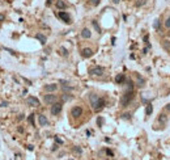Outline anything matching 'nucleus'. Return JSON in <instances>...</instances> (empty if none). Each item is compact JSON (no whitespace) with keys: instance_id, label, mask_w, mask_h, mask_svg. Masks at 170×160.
Returning a JSON list of instances; mask_svg holds the SVG:
<instances>
[{"instance_id":"nucleus-1","label":"nucleus","mask_w":170,"mask_h":160,"mask_svg":"<svg viewBox=\"0 0 170 160\" xmlns=\"http://www.w3.org/2000/svg\"><path fill=\"white\" fill-rule=\"evenodd\" d=\"M134 97H135L134 91H127V92L122 96V98H120V105H122L123 108H126V106H128L130 102L134 100Z\"/></svg>"},{"instance_id":"nucleus-2","label":"nucleus","mask_w":170,"mask_h":160,"mask_svg":"<svg viewBox=\"0 0 170 160\" xmlns=\"http://www.w3.org/2000/svg\"><path fill=\"white\" fill-rule=\"evenodd\" d=\"M105 74V70L102 67H98V66H96V67H92L89 70V75L90 76H94V78H101L102 75Z\"/></svg>"},{"instance_id":"nucleus-3","label":"nucleus","mask_w":170,"mask_h":160,"mask_svg":"<svg viewBox=\"0 0 170 160\" xmlns=\"http://www.w3.org/2000/svg\"><path fill=\"white\" fill-rule=\"evenodd\" d=\"M82 113H84V110H82L81 106H73L72 109H71V117L72 118H80L82 116Z\"/></svg>"},{"instance_id":"nucleus-4","label":"nucleus","mask_w":170,"mask_h":160,"mask_svg":"<svg viewBox=\"0 0 170 160\" xmlns=\"http://www.w3.org/2000/svg\"><path fill=\"white\" fill-rule=\"evenodd\" d=\"M62 109H63V104H62V102H55V104L51 105L50 112H51L52 116H58V114L62 112Z\"/></svg>"},{"instance_id":"nucleus-5","label":"nucleus","mask_w":170,"mask_h":160,"mask_svg":"<svg viewBox=\"0 0 170 160\" xmlns=\"http://www.w3.org/2000/svg\"><path fill=\"white\" fill-rule=\"evenodd\" d=\"M56 100H58L56 94H45V97H43L45 104H47V105H52V104H55Z\"/></svg>"},{"instance_id":"nucleus-6","label":"nucleus","mask_w":170,"mask_h":160,"mask_svg":"<svg viewBox=\"0 0 170 160\" xmlns=\"http://www.w3.org/2000/svg\"><path fill=\"white\" fill-rule=\"evenodd\" d=\"M56 14H58V17L60 18V20H63L66 24H71V17H69V14H68V13L63 12V11H60V12H58Z\"/></svg>"},{"instance_id":"nucleus-7","label":"nucleus","mask_w":170,"mask_h":160,"mask_svg":"<svg viewBox=\"0 0 170 160\" xmlns=\"http://www.w3.org/2000/svg\"><path fill=\"white\" fill-rule=\"evenodd\" d=\"M26 102H28V105H30V106H39L41 104H39V100L37 97H33V96H30V97H28V100H26Z\"/></svg>"},{"instance_id":"nucleus-8","label":"nucleus","mask_w":170,"mask_h":160,"mask_svg":"<svg viewBox=\"0 0 170 160\" xmlns=\"http://www.w3.org/2000/svg\"><path fill=\"white\" fill-rule=\"evenodd\" d=\"M135 78H136V85H137L139 88H143V87L145 85V79H143V76L139 74H135Z\"/></svg>"},{"instance_id":"nucleus-9","label":"nucleus","mask_w":170,"mask_h":160,"mask_svg":"<svg viewBox=\"0 0 170 160\" xmlns=\"http://www.w3.org/2000/svg\"><path fill=\"white\" fill-rule=\"evenodd\" d=\"M38 122H39V126H47V125H48V120L46 118V116L39 114V116H38Z\"/></svg>"},{"instance_id":"nucleus-10","label":"nucleus","mask_w":170,"mask_h":160,"mask_svg":"<svg viewBox=\"0 0 170 160\" xmlns=\"http://www.w3.org/2000/svg\"><path fill=\"white\" fill-rule=\"evenodd\" d=\"M115 83L116 84H124L126 83V76L124 74H118L115 76Z\"/></svg>"},{"instance_id":"nucleus-11","label":"nucleus","mask_w":170,"mask_h":160,"mask_svg":"<svg viewBox=\"0 0 170 160\" xmlns=\"http://www.w3.org/2000/svg\"><path fill=\"white\" fill-rule=\"evenodd\" d=\"M81 55L84 56V58H90V56L93 55V50H92V49H89V47H85V49H82Z\"/></svg>"},{"instance_id":"nucleus-12","label":"nucleus","mask_w":170,"mask_h":160,"mask_svg":"<svg viewBox=\"0 0 170 160\" xmlns=\"http://www.w3.org/2000/svg\"><path fill=\"white\" fill-rule=\"evenodd\" d=\"M81 37L85 38V40H88V38L92 37V32H90L88 28H84V29H82V32H81Z\"/></svg>"},{"instance_id":"nucleus-13","label":"nucleus","mask_w":170,"mask_h":160,"mask_svg":"<svg viewBox=\"0 0 170 160\" xmlns=\"http://www.w3.org/2000/svg\"><path fill=\"white\" fill-rule=\"evenodd\" d=\"M35 38L39 41L42 45H46V42H47V38H46V36H43L42 33H38V34H35Z\"/></svg>"},{"instance_id":"nucleus-14","label":"nucleus","mask_w":170,"mask_h":160,"mask_svg":"<svg viewBox=\"0 0 170 160\" xmlns=\"http://www.w3.org/2000/svg\"><path fill=\"white\" fill-rule=\"evenodd\" d=\"M56 89H58V85H56V84H47V85H45V91H46V92H55Z\"/></svg>"},{"instance_id":"nucleus-15","label":"nucleus","mask_w":170,"mask_h":160,"mask_svg":"<svg viewBox=\"0 0 170 160\" xmlns=\"http://www.w3.org/2000/svg\"><path fill=\"white\" fill-rule=\"evenodd\" d=\"M152 113H153V105L150 102H148L145 106V116H150Z\"/></svg>"},{"instance_id":"nucleus-16","label":"nucleus","mask_w":170,"mask_h":160,"mask_svg":"<svg viewBox=\"0 0 170 160\" xmlns=\"http://www.w3.org/2000/svg\"><path fill=\"white\" fill-rule=\"evenodd\" d=\"M56 8H58V9H66L67 4L63 1V0H56Z\"/></svg>"},{"instance_id":"nucleus-17","label":"nucleus","mask_w":170,"mask_h":160,"mask_svg":"<svg viewBox=\"0 0 170 160\" xmlns=\"http://www.w3.org/2000/svg\"><path fill=\"white\" fill-rule=\"evenodd\" d=\"M162 47H164L168 53H170V41H168V40L162 41Z\"/></svg>"},{"instance_id":"nucleus-18","label":"nucleus","mask_w":170,"mask_h":160,"mask_svg":"<svg viewBox=\"0 0 170 160\" xmlns=\"http://www.w3.org/2000/svg\"><path fill=\"white\" fill-rule=\"evenodd\" d=\"M134 84L135 83L132 80H126V85H127V91H134Z\"/></svg>"},{"instance_id":"nucleus-19","label":"nucleus","mask_w":170,"mask_h":160,"mask_svg":"<svg viewBox=\"0 0 170 160\" xmlns=\"http://www.w3.org/2000/svg\"><path fill=\"white\" fill-rule=\"evenodd\" d=\"M62 100L66 102V101H69V100H72V94H69V93H64L63 96H62Z\"/></svg>"},{"instance_id":"nucleus-20","label":"nucleus","mask_w":170,"mask_h":160,"mask_svg":"<svg viewBox=\"0 0 170 160\" xmlns=\"http://www.w3.org/2000/svg\"><path fill=\"white\" fill-rule=\"evenodd\" d=\"M59 53H60V55H63V56H67L68 55V50L66 47H59Z\"/></svg>"},{"instance_id":"nucleus-21","label":"nucleus","mask_w":170,"mask_h":160,"mask_svg":"<svg viewBox=\"0 0 170 160\" xmlns=\"http://www.w3.org/2000/svg\"><path fill=\"white\" fill-rule=\"evenodd\" d=\"M153 29H156V30H160V20H154V22H153Z\"/></svg>"},{"instance_id":"nucleus-22","label":"nucleus","mask_w":170,"mask_h":160,"mask_svg":"<svg viewBox=\"0 0 170 160\" xmlns=\"http://www.w3.org/2000/svg\"><path fill=\"white\" fill-rule=\"evenodd\" d=\"M158 121H160V122H166V121H168V117L165 116V114H160V118H158Z\"/></svg>"},{"instance_id":"nucleus-23","label":"nucleus","mask_w":170,"mask_h":160,"mask_svg":"<svg viewBox=\"0 0 170 160\" xmlns=\"http://www.w3.org/2000/svg\"><path fill=\"white\" fill-rule=\"evenodd\" d=\"M73 152H75V154H77V155H81L82 154V150H81V148L80 147H73Z\"/></svg>"},{"instance_id":"nucleus-24","label":"nucleus","mask_w":170,"mask_h":160,"mask_svg":"<svg viewBox=\"0 0 170 160\" xmlns=\"http://www.w3.org/2000/svg\"><path fill=\"white\" fill-rule=\"evenodd\" d=\"M92 24H93V26H94V28H96V30H97V33H101V28H100V26H98V24H97V21H92Z\"/></svg>"},{"instance_id":"nucleus-25","label":"nucleus","mask_w":170,"mask_h":160,"mask_svg":"<svg viewBox=\"0 0 170 160\" xmlns=\"http://www.w3.org/2000/svg\"><path fill=\"white\" fill-rule=\"evenodd\" d=\"M28 121L30 122V125H33V126H34V114H32V116H29Z\"/></svg>"},{"instance_id":"nucleus-26","label":"nucleus","mask_w":170,"mask_h":160,"mask_svg":"<svg viewBox=\"0 0 170 160\" xmlns=\"http://www.w3.org/2000/svg\"><path fill=\"white\" fill-rule=\"evenodd\" d=\"M100 1H101V0H90V4L94 5V7H97L98 4H100Z\"/></svg>"},{"instance_id":"nucleus-27","label":"nucleus","mask_w":170,"mask_h":160,"mask_svg":"<svg viewBox=\"0 0 170 160\" xmlns=\"http://www.w3.org/2000/svg\"><path fill=\"white\" fill-rule=\"evenodd\" d=\"M165 28L170 29V17H168V18H166V21H165Z\"/></svg>"},{"instance_id":"nucleus-28","label":"nucleus","mask_w":170,"mask_h":160,"mask_svg":"<svg viewBox=\"0 0 170 160\" xmlns=\"http://www.w3.org/2000/svg\"><path fill=\"white\" fill-rule=\"evenodd\" d=\"M122 118H124V120H130V118H131V114H130V113H124V114H122Z\"/></svg>"},{"instance_id":"nucleus-29","label":"nucleus","mask_w":170,"mask_h":160,"mask_svg":"<svg viewBox=\"0 0 170 160\" xmlns=\"http://www.w3.org/2000/svg\"><path fill=\"white\" fill-rule=\"evenodd\" d=\"M97 123H98V126H101V125L103 123V118L98 117V118H97Z\"/></svg>"},{"instance_id":"nucleus-30","label":"nucleus","mask_w":170,"mask_h":160,"mask_svg":"<svg viewBox=\"0 0 170 160\" xmlns=\"http://www.w3.org/2000/svg\"><path fill=\"white\" fill-rule=\"evenodd\" d=\"M4 50H7L9 54H12V55H16V53H14L13 50H11V49H8V47H4Z\"/></svg>"},{"instance_id":"nucleus-31","label":"nucleus","mask_w":170,"mask_h":160,"mask_svg":"<svg viewBox=\"0 0 170 160\" xmlns=\"http://www.w3.org/2000/svg\"><path fill=\"white\" fill-rule=\"evenodd\" d=\"M63 89L64 91H73L72 87H68V85H63Z\"/></svg>"},{"instance_id":"nucleus-32","label":"nucleus","mask_w":170,"mask_h":160,"mask_svg":"<svg viewBox=\"0 0 170 160\" xmlns=\"http://www.w3.org/2000/svg\"><path fill=\"white\" fill-rule=\"evenodd\" d=\"M144 4H145V0H141V1H137V3H136V5H137V7L144 5Z\"/></svg>"},{"instance_id":"nucleus-33","label":"nucleus","mask_w":170,"mask_h":160,"mask_svg":"<svg viewBox=\"0 0 170 160\" xmlns=\"http://www.w3.org/2000/svg\"><path fill=\"white\" fill-rule=\"evenodd\" d=\"M55 142H56V143H59V144H63V140H62V139H59V138H56V136H55Z\"/></svg>"},{"instance_id":"nucleus-34","label":"nucleus","mask_w":170,"mask_h":160,"mask_svg":"<svg viewBox=\"0 0 170 160\" xmlns=\"http://www.w3.org/2000/svg\"><path fill=\"white\" fill-rule=\"evenodd\" d=\"M106 154H107L109 156H114V154H113V151H111V150H106Z\"/></svg>"},{"instance_id":"nucleus-35","label":"nucleus","mask_w":170,"mask_h":160,"mask_svg":"<svg viewBox=\"0 0 170 160\" xmlns=\"http://www.w3.org/2000/svg\"><path fill=\"white\" fill-rule=\"evenodd\" d=\"M144 42H145L147 45H149V43H148V34H145V36H144Z\"/></svg>"},{"instance_id":"nucleus-36","label":"nucleus","mask_w":170,"mask_h":160,"mask_svg":"<svg viewBox=\"0 0 170 160\" xmlns=\"http://www.w3.org/2000/svg\"><path fill=\"white\" fill-rule=\"evenodd\" d=\"M4 18H5V16L3 13H0V21H4Z\"/></svg>"},{"instance_id":"nucleus-37","label":"nucleus","mask_w":170,"mask_h":160,"mask_svg":"<svg viewBox=\"0 0 170 160\" xmlns=\"http://www.w3.org/2000/svg\"><path fill=\"white\" fill-rule=\"evenodd\" d=\"M52 1H54V0H47V1H46V5H51Z\"/></svg>"},{"instance_id":"nucleus-38","label":"nucleus","mask_w":170,"mask_h":160,"mask_svg":"<svg viewBox=\"0 0 170 160\" xmlns=\"http://www.w3.org/2000/svg\"><path fill=\"white\" fill-rule=\"evenodd\" d=\"M165 109L168 110V112H170V104H168V105H166V106H165Z\"/></svg>"},{"instance_id":"nucleus-39","label":"nucleus","mask_w":170,"mask_h":160,"mask_svg":"<svg viewBox=\"0 0 170 160\" xmlns=\"http://www.w3.org/2000/svg\"><path fill=\"white\" fill-rule=\"evenodd\" d=\"M1 106H8V102H5V101L1 102Z\"/></svg>"},{"instance_id":"nucleus-40","label":"nucleus","mask_w":170,"mask_h":160,"mask_svg":"<svg viewBox=\"0 0 170 160\" xmlns=\"http://www.w3.org/2000/svg\"><path fill=\"white\" fill-rule=\"evenodd\" d=\"M22 118H24V114H20V117H18V121H21Z\"/></svg>"},{"instance_id":"nucleus-41","label":"nucleus","mask_w":170,"mask_h":160,"mask_svg":"<svg viewBox=\"0 0 170 160\" xmlns=\"http://www.w3.org/2000/svg\"><path fill=\"white\" fill-rule=\"evenodd\" d=\"M119 1H120V0H113V3H114V4H118Z\"/></svg>"},{"instance_id":"nucleus-42","label":"nucleus","mask_w":170,"mask_h":160,"mask_svg":"<svg viewBox=\"0 0 170 160\" xmlns=\"http://www.w3.org/2000/svg\"><path fill=\"white\" fill-rule=\"evenodd\" d=\"M28 148H29V150H30V151H33V148H34V147L32 146V144H30V146H28Z\"/></svg>"}]
</instances>
